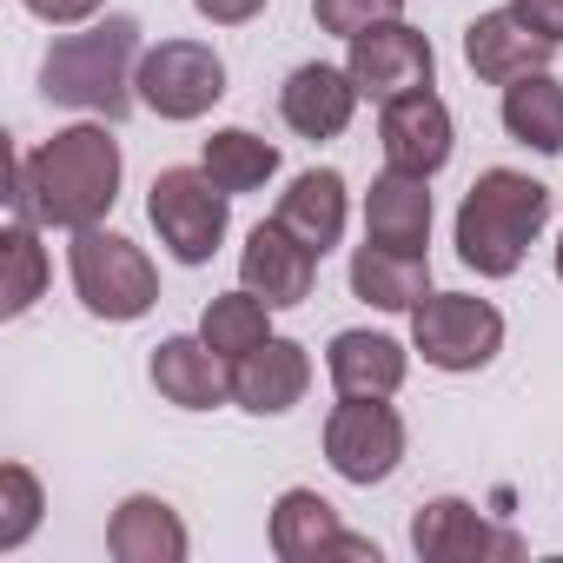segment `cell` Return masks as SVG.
<instances>
[{
	"mask_svg": "<svg viewBox=\"0 0 563 563\" xmlns=\"http://www.w3.org/2000/svg\"><path fill=\"white\" fill-rule=\"evenodd\" d=\"M107 126L80 120V126H60L47 146L21 153L14 159V192H8L14 219H34L47 232H87V225H100L113 212V199H120V179H126L120 140Z\"/></svg>",
	"mask_w": 563,
	"mask_h": 563,
	"instance_id": "1",
	"label": "cell"
},
{
	"mask_svg": "<svg viewBox=\"0 0 563 563\" xmlns=\"http://www.w3.org/2000/svg\"><path fill=\"white\" fill-rule=\"evenodd\" d=\"M140 21L126 14H107V21H87L80 34H60L41 60V93L54 107H74V113H93V120H120L140 93Z\"/></svg>",
	"mask_w": 563,
	"mask_h": 563,
	"instance_id": "2",
	"label": "cell"
},
{
	"mask_svg": "<svg viewBox=\"0 0 563 563\" xmlns=\"http://www.w3.org/2000/svg\"><path fill=\"white\" fill-rule=\"evenodd\" d=\"M550 225V186L517 173V166H490L477 173V186L457 206V258L477 278H510L523 265V252L537 245V232Z\"/></svg>",
	"mask_w": 563,
	"mask_h": 563,
	"instance_id": "3",
	"label": "cell"
},
{
	"mask_svg": "<svg viewBox=\"0 0 563 563\" xmlns=\"http://www.w3.org/2000/svg\"><path fill=\"white\" fill-rule=\"evenodd\" d=\"M67 272H74V292L93 319L107 325H133L159 306V272L153 258L126 239V232H107V225H87V232H67Z\"/></svg>",
	"mask_w": 563,
	"mask_h": 563,
	"instance_id": "4",
	"label": "cell"
},
{
	"mask_svg": "<svg viewBox=\"0 0 563 563\" xmlns=\"http://www.w3.org/2000/svg\"><path fill=\"white\" fill-rule=\"evenodd\" d=\"M146 219L159 232V245L179 258V265H206L219 245H225V225H232V192L206 173V166H166L146 192Z\"/></svg>",
	"mask_w": 563,
	"mask_h": 563,
	"instance_id": "5",
	"label": "cell"
},
{
	"mask_svg": "<svg viewBox=\"0 0 563 563\" xmlns=\"http://www.w3.org/2000/svg\"><path fill=\"white\" fill-rule=\"evenodd\" d=\"M411 352L431 372H484L504 352V312L477 292H424L411 312Z\"/></svg>",
	"mask_w": 563,
	"mask_h": 563,
	"instance_id": "6",
	"label": "cell"
},
{
	"mask_svg": "<svg viewBox=\"0 0 563 563\" xmlns=\"http://www.w3.org/2000/svg\"><path fill=\"white\" fill-rule=\"evenodd\" d=\"M140 107L186 126V120H206L219 100H225V60L206 47V41H159L140 54V80H133Z\"/></svg>",
	"mask_w": 563,
	"mask_h": 563,
	"instance_id": "7",
	"label": "cell"
},
{
	"mask_svg": "<svg viewBox=\"0 0 563 563\" xmlns=\"http://www.w3.org/2000/svg\"><path fill=\"white\" fill-rule=\"evenodd\" d=\"M325 464L358 490L385 484L405 464V418L385 398H339L325 418Z\"/></svg>",
	"mask_w": 563,
	"mask_h": 563,
	"instance_id": "8",
	"label": "cell"
},
{
	"mask_svg": "<svg viewBox=\"0 0 563 563\" xmlns=\"http://www.w3.org/2000/svg\"><path fill=\"white\" fill-rule=\"evenodd\" d=\"M352 54H345V67H352V80H358V93L365 100H405V93H418V87H431L438 80V54H431V41L411 27V21H378V27H365L358 41H345Z\"/></svg>",
	"mask_w": 563,
	"mask_h": 563,
	"instance_id": "9",
	"label": "cell"
},
{
	"mask_svg": "<svg viewBox=\"0 0 563 563\" xmlns=\"http://www.w3.org/2000/svg\"><path fill=\"white\" fill-rule=\"evenodd\" d=\"M272 556L278 563H332V556L378 563V543L372 537H352L319 490L292 484V490H278V504H272Z\"/></svg>",
	"mask_w": 563,
	"mask_h": 563,
	"instance_id": "10",
	"label": "cell"
},
{
	"mask_svg": "<svg viewBox=\"0 0 563 563\" xmlns=\"http://www.w3.org/2000/svg\"><path fill=\"white\" fill-rule=\"evenodd\" d=\"M378 146H385V166H398V173H418V179L444 173L451 166V146H457L451 107L431 87H418L405 100H385L378 107Z\"/></svg>",
	"mask_w": 563,
	"mask_h": 563,
	"instance_id": "11",
	"label": "cell"
},
{
	"mask_svg": "<svg viewBox=\"0 0 563 563\" xmlns=\"http://www.w3.org/2000/svg\"><path fill=\"white\" fill-rule=\"evenodd\" d=\"M312 278H319V252L306 239H292L278 219L252 225V239L239 252V286L245 292H258L272 312H292V306L312 299Z\"/></svg>",
	"mask_w": 563,
	"mask_h": 563,
	"instance_id": "12",
	"label": "cell"
},
{
	"mask_svg": "<svg viewBox=\"0 0 563 563\" xmlns=\"http://www.w3.org/2000/svg\"><path fill=\"white\" fill-rule=\"evenodd\" d=\"M312 391V352L299 339H265L232 365V405L252 418H286Z\"/></svg>",
	"mask_w": 563,
	"mask_h": 563,
	"instance_id": "13",
	"label": "cell"
},
{
	"mask_svg": "<svg viewBox=\"0 0 563 563\" xmlns=\"http://www.w3.org/2000/svg\"><path fill=\"white\" fill-rule=\"evenodd\" d=\"M411 550L424 563H471V556H523V537L484 523L464 497H431L411 517Z\"/></svg>",
	"mask_w": 563,
	"mask_h": 563,
	"instance_id": "14",
	"label": "cell"
},
{
	"mask_svg": "<svg viewBox=\"0 0 563 563\" xmlns=\"http://www.w3.org/2000/svg\"><path fill=\"white\" fill-rule=\"evenodd\" d=\"M556 54V41H543L537 27H523L510 8H490L464 27V67L484 80V87H510L523 74H543Z\"/></svg>",
	"mask_w": 563,
	"mask_h": 563,
	"instance_id": "15",
	"label": "cell"
},
{
	"mask_svg": "<svg viewBox=\"0 0 563 563\" xmlns=\"http://www.w3.org/2000/svg\"><path fill=\"white\" fill-rule=\"evenodd\" d=\"M358 100H365V93H358L352 67H325V60L292 67V80L278 87V113H286V126H292L299 140H339V133L352 126Z\"/></svg>",
	"mask_w": 563,
	"mask_h": 563,
	"instance_id": "16",
	"label": "cell"
},
{
	"mask_svg": "<svg viewBox=\"0 0 563 563\" xmlns=\"http://www.w3.org/2000/svg\"><path fill=\"white\" fill-rule=\"evenodd\" d=\"M153 391L166 398V405H179V411H219L225 398H232V365L206 345V339H159L153 345Z\"/></svg>",
	"mask_w": 563,
	"mask_h": 563,
	"instance_id": "17",
	"label": "cell"
},
{
	"mask_svg": "<svg viewBox=\"0 0 563 563\" xmlns=\"http://www.w3.org/2000/svg\"><path fill=\"white\" fill-rule=\"evenodd\" d=\"M365 239L391 252H424L431 245V179L385 166L365 192Z\"/></svg>",
	"mask_w": 563,
	"mask_h": 563,
	"instance_id": "18",
	"label": "cell"
},
{
	"mask_svg": "<svg viewBox=\"0 0 563 563\" xmlns=\"http://www.w3.org/2000/svg\"><path fill=\"white\" fill-rule=\"evenodd\" d=\"M325 372H332L339 398H398L405 372H411V352L391 332H339L325 345Z\"/></svg>",
	"mask_w": 563,
	"mask_h": 563,
	"instance_id": "19",
	"label": "cell"
},
{
	"mask_svg": "<svg viewBox=\"0 0 563 563\" xmlns=\"http://www.w3.org/2000/svg\"><path fill=\"white\" fill-rule=\"evenodd\" d=\"M278 225H286L292 239H306L319 258L345 239V219H352V192H345V179L332 173V166H312V173H299L286 192H278V212H272Z\"/></svg>",
	"mask_w": 563,
	"mask_h": 563,
	"instance_id": "20",
	"label": "cell"
},
{
	"mask_svg": "<svg viewBox=\"0 0 563 563\" xmlns=\"http://www.w3.org/2000/svg\"><path fill=\"white\" fill-rule=\"evenodd\" d=\"M107 550L120 556V563H186V550H192V537H186V523H179V510L166 504V497H126L120 510H113V523H107Z\"/></svg>",
	"mask_w": 563,
	"mask_h": 563,
	"instance_id": "21",
	"label": "cell"
},
{
	"mask_svg": "<svg viewBox=\"0 0 563 563\" xmlns=\"http://www.w3.org/2000/svg\"><path fill=\"white\" fill-rule=\"evenodd\" d=\"M352 292L378 312H418V299L431 292V258L424 252H391V245H358L352 252Z\"/></svg>",
	"mask_w": 563,
	"mask_h": 563,
	"instance_id": "22",
	"label": "cell"
},
{
	"mask_svg": "<svg viewBox=\"0 0 563 563\" xmlns=\"http://www.w3.org/2000/svg\"><path fill=\"white\" fill-rule=\"evenodd\" d=\"M497 113H504V133H510L517 146H530V153H543V159L563 153V80H556L550 67L510 80Z\"/></svg>",
	"mask_w": 563,
	"mask_h": 563,
	"instance_id": "23",
	"label": "cell"
},
{
	"mask_svg": "<svg viewBox=\"0 0 563 563\" xmlns=\"http://www.w3.org/2000/svg\"><path fill=\"white\" fill-rule=\"evenodd\" d=\"M199 166H206V173L239 199V192H265V179L278 173V146H272V140H258L252 126H219V133L206 140Z\"/></svg>",
	"mask_w": 563,
	"mask_h": 563,
	"instance_id": "24",
	"label": "cell"
},
{
	"mask_svg": "<svg viewBox=\"0 0 563 563\" xmlns=\"http://www.w3.org/2000/svg\"><path fill=\"white\" fill-rule=\"evenodd\" d=\"M199 339L225 358V365H239L245 352H258L265 339H272V306L258 299V292H219L212 306H206V319H199Z\"/></svg>",
	"mask_w": 563,
	"mask_h": 563,
	"instance_id": "25",
	"label": "cell"
},
{
	"mask_svg": "<svg viewBox=\"0 0 563 563\" xmlns=\"http://www.w3.org/2000/svg\"><path fill=\"white\" fill-rule=\"evenodd\" d=\"M47 225L34 219H8V292H0V312L21 319L34 312V299L47 292V245H41Z\"/></svg>",
	"mask_w": 563,
	"mask_h": 563,
	"instance_id": "26",
	"label": "cell"
},
{
	"mask_svg": "<svg viewBox=\"0 0 563 563\" xmlns=\"http://www.w3.org/2000/svg\"><path fill=\"white\" fill-rule=\"evenodd\" d=\"M41 477L27 464H0V550H21L34 530H41Z\"/></svg>",
	"mask_w": 563,
	"mask_h": 563,
	"instance_id": "27",
	"label": "cell"
},
{
	"mask_svg": "<svg viewBox=\"0 0 563 563\" xmlns=\"http://www.w3.org/2000/svg\"><path fill=\"white\" fill-rule=\"evenodd\" d=\"M312 21L339 41H358L378 21H405V0H312Z\"/></svg>",
	"mask_w": 563,
	"mask_h": 563,
	"instance_id": "28",
	"label": "cell"
},
{
	"mask_svg": "<svg viewBox=\"0 0 563 563\" xmlns=\"http://www.w3.org/2000/svg\"><path fill=\"white\" fill-rule=\"evenodd\" d=\"M21 8H27L34 21H47V27H87L107 0H21Z\"/></svg>",
	"mask_w": 563,
	"mask_h": 563,
	"instance_id": "29",
	"label": "cell"
},
{
	"mask_svg": "<svg viewBox=\"0 0 563 563\" xmlns=\"http://www.w3.org/2000/svg\"><path fill=\"white\" fill-rule=\"evenodd\" d=\"M510 14H517L523 27H537L543 41L563 47V0H510Z\"/></svg>",
	"mask_w": 563,
	"mask_h": 563,
	"instance_id": "30",
	"label": "cell"
},
{
	"mask_svg": "<svg viewBox=\"0 0 563 563\" xmlns=\"http://www.w3.org/2000/svg\"><path fill=\"white\" fill-rule=\"evenodd\" d=\"M192 8H199L212 27H245V21L265 14V0H192Z\"/></svg>",
	"mask_w": 563,
	"mask_h": 563,
	"instance_id": "31",
	"label": "cell"
},
{
	"mask_svg": "<svg viewBox=\"0 0 563 563\" xmlns=\"http://www.w3.org/2000/svg\"><path fill=\"white\" fill-rule=\"evenodd\" d=\"M556 278H563V232H556Z\"/></svg>",
	"mask_w": 563,
	"mask_h": 563,
	"instance_id": "32",
	"label": "cell"
}]
</instances>
